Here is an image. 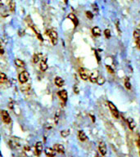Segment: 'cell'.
<instances>
[{
  "mask_svg": "<svg viewBox=\"0 0 140 157\" xmlns=\"http://www.w3.org/2000/svg\"><path fill=\"white\" fill-rule=\"evenodd\" d=\"M47 35L49 36V39H51V42L52 43V45H56L57 43V33L54 30H47Z\"/></svg>",
  "mask_w": 140,
  "mask_h": 157,
  "instance_id": "cell-1",
  "label": "cell"
},
{
  "mask_svg": "<svg viewBox=\"0 0 140 157\" xmlns=\"http://www.w3.org/2000/svg\"><path fill=\"white\" fill-rule=\"evenodd\" d=\"M29 73H28L27 71H23L19 74L18 75V80L19 82H20L21 83H26L28 79H29Z\"/></svg>",
  "mask_w": 140,
  "mask_h": 157,
  "instance_id": "cell-2",
  "label": "cell"
},
{
  "mask_svg": "<svg viewBox=\"0 0 140 157\" xmlns=\"http://www.w3.org/2000/svg\"><path fill=\"white\" fill-rule=\"evenodd\" d=\"M108 106H109V109H110V111L111 112V114H112V116L116 118V119H119V117H120L119 111H118V110H117V108L116 107V106H115L112 102H108Z\"/></svg>",
  "mask_w": 140,
  "mask_h": 157,
  "instance_id": "cell-3",
  "label": "cell"
},
{
  "mask_svg": "<svg viewBox=\"0 0 140 157\" xmlns=\"http://www.w3.org/2000/svg\"><path fill=\"white\" fill-rule=\"evenodd\" d=\"M24 152L26 154V157H38L39 156L36 154L35 150L32 151V149L30 147H24Z\"/></svg>",
  "mask_w": 140,
  "mask_h": 157,
  "instance_id": "cell-4",
  "label": "cell"
},
{
  "mask_svg": "<svg viewBox=\"0 0 140 157\" xmlns=\"http://www.w3.org/2000/svg\"><path fill=\"white\" fill-rule=\"evenodd\" d=\"M1 116H2V119L5 124H9V123H11V121H12V119H11L9 113L6 111H1Z\"/></svg>",
  "mask_w": 140,
  "mask_h": 157,
  "instance_id": "cell-5",
  "label": "cell"
},
{
  "mask_svg": "<svg viewBox=\"0 0 140 157\" xmlns=\"http://www.w3.org/2000/svg\"><path fill=\"white\" fill-rule=\"evenodd\" d=\"M98 150H99V152L102 156H105L106 154H107V146L103 142H101L99 143L98 146Z\"/></svg>",
  "mask_w": 140,
  "mask_h": 157,
  "instance_id": "cell-6",
  "label": "cell"
},
{
  "mask_svg": "<svg viewBox=\"0 0 140 157\" xmlns=\"http://www.w3.org/2000/svg\"><path fill=\"white\" fill-rule=\"evenodd\" d=\"M80 75L83 80H87V79H89V73L87 72L86 70L84 68L80 69Z\"/></svg>",
  "mask_w": 140,
  "mask_h": 157,
  "instance_id": "cell-7",
  "label": "cell"
},
{
  "mask_svg": "<svg viewBox=\"0 0 140 157\" xmlns=\"http://www.w3.org/2000/svg\"><path fill=\"white\" fill-rule=\"evenodd\" d=\"M35 152L37 154L38 156H40V154L42 153V151H43V144H42V142H38L37 143L35 144Z\"/></svg>",
  "mask_w": 140,
  "mask_h": 157,
  "instance_id": "cell-8",
  "label": "cell"
},
{
  "mask_svg": "<svg viewBox=\"0 0 140 157\" xmlns=\"http://www.w3.org/2000/svg\"><path fill=\"white\" fill-rule=\"evenodd\" d=\"M98 72L97 71H93V72H92L90 75H89V79L91 81L92 83H96L97 82V77H98Z\"/></svg>",
  "mask_w": 140,
  "mask_h": 157,
  "instance_id": "cell-9",
  "label": "cell"
},
{
  "mask_svg": "<svg viewBox=\"0 0 140 157\" xmlns=\"http://www.w3.org/2000/svg\"><path fill=\"white\" fill-rule=\"evenodd\" d=\"M40 70L42 71H46L47 70V58H43L40 61Z\"/></svg>",
  "mask_w": 140,
  "mask_h": 157,
  "instance_id": "cell-10",
  "label": "cell"
},
{
  "mask_svg": "<svg viewBox=\"0 0 140 157\" xmlns=\"http://www.w3.org/2000/svg\"><path fill=\"white\" fill-rule=\"evenodd\" d=\"M58 96L60 97V98L63 102H66L67 97H68V95H67V92L66 90H61L58 92Z\"/></svg>",
  "mask_w": 140,
  "mask_h": 157,
  "instance_id": "cell-11",
  "label": "cell"
},
{
  "mask_svg": "<svg viewBox=\"0 0 140 157\" xmlns=\"http://www.w3.org/2000/svg\"><path fill=\"white\" fill-rule=\"evenodd\" d=\"M53 149L55 151L59 153H64L65 152V148L61 144H55L53 147Z\"/></svg>",
  "mask_w": 140,
  "mask_h": 157,
  "instance_id": "cell-12",
  "label": "cell"
},
{
  "mask_svg": "<svg viewBox=\"0 0 140 157\" xmlns=\"http://www.w3.org/2000/svg\"><path fill=\"white\" fill-rule=\"evenodd\" d=\"M31 28H32V30H34V32L35 33V35H36V36L38 37V39H40V41H43V40H44V39H43V37H42V35L40 34V30H38V28L36 27L35 26H34V25H32V26H31Z\"/></svg>",
  "mask_w": 140,
  "mask_h": 157,
  "instance_id": "cell-13",
  "label": "cell"
},
{
  "mask_svg": "<svg viewBox=\"0 0 140 157\" xmlns=\"http://www.w3.org/2000/svg\"><path fill=\"white\" fill-rule=\"evenodd\" d=\"M68 18L69 19H71V21L73 22L74 25H75V26L76 27L78 26V24H79V21H78V19L77 17L75 16L73 13H71V14H69V16H68Z\"/></svg>",
  "mask_w": 140,
  "mask_h": 157,
  "instance_id": "cell-14",
  "label": "cell"
},
{
  "mask_svg": "<svg viewBox=\"0 0 140 157\" xmlns=\"http://www.w3.org/2000/svg\"><path fill=\"white\" fill-rule=\"evenodd\" d=\"M55 152L56 151H54V149H52V148H46L45 150V154L48 157H54L55 156Z\"/></svg>",
  "mask_w": 140,
  "mask_h": 157,
  "instance_id": "cell-15",
  "label": "cell"
},
{
  "mask_svg": "<svg viewBox=\"0 0 140 157\" xmlns=\"http://www.w3.org/2000/svg\"><path fill=\"white\" fill-rule=\"evenodd\" d=\"M78 137H79V139L80 140L81 142H85L87 140V136L85 133L82 130L79 131V133H78Z\"/></svg>",
  "mask_w": 140,
  "mask_h": 157,
  "instance_id": "cell-16",
  "label": "cell"
},
{
  "mask_svg": "<svg viewBox=\"0 0 140 157\" xmlns=\"http://www.w3.org/2000/svg\"><path fill=\"white\" fill-rule=\"evenodd\" d=\"M92 33H93V35L95 36V37H98V36L101 35V33L102 32H101V30L99 27L95 26L92 29Z\"/></svg>",
  "mask_w": 140,
  "mask_h": 157,
  "instance_id": "cell-17",
  "label": "cell"
},
{
  "mask_svg": "<svg viewBox=\"0 0 140 157\" xmlns=\"http://www.w3.org/2000/svg\"><path fill=\"white\" fill-rule=\"evenodd\" d=\"M127 122H128V126H129V128H130V129L133 130L134 128H135V122H134V120L132 119V118H128Z\"/></svg>",
  "mask_w": 140,
  "mask_h": 157,
  "instance_id": "cell-18",
  "label": "cell"
},
{
  "mask_svg": "<svg viewBox=\"0 0 140 157\" xmlns=\"http://www.w3.org/2000/svg\"><path fill=\"white\" fill-rule=\"evenodd\" d=\"M54 82H55V84L58 87H62L64 85V80L61 77H56Z\"/></svg>",
  "mask_w": 140,
  "mask_h": 157,
  "instance_id": "cell-19",
  "label": "cell"
},
{
  "mask_svg": "<svg viewBox=\"0 0 140 157\" xmlns=\"http://www.w3.org/2000/svg\"><path fill=\"white\" fill-rule=\"evenodd\" d=\"M15 64L18 67H25V62L22 60H21V59H16Z\"/></svg>",
  "mask_w": 140,
  "mask_h": 157,
  "instance_id": "cell-20",
  "label": "cell"
},
{
  "mask_svg": "<svg viewBox=\"0 0 140 157\" xmlns=\"http://www.w3.org/2000/svg\"><path fill=\"white\" fill-rule=\"evenodd\" d=\"M96 83L98 85H103L105 83V78H104V77L98 75V77H97V82Z\"/></svg>",
  "mask_w": 140,
  "mask_h": 157,
  "instance_id": "cell-21",
  "label": "cell"
},
{
  "mask_svg": "<svg viewBox=\"0 0 140 157\" xmlns=\"http://www.w3.org/2000/svg\"><path fill=\"white\" fill-rule=\"evenodd\" d=\"M125 88L128 89V90H130V89H131V83H130V79H129V78H125Z\"/></svg>",
  "mask_w": 140,
  "mask_h": 157,
  "instance_id": "cell-22",
  "label": "cell"
},
{
  "mask_svg": "<svg viewBox=\"0 0 140 157\" xmlns=\"http://www.w3.org/2000/svg\"><path fill=\"white\" fill-rule=\"evenodd\" d=\"M61 137H67L70 135V130L69 129L62 130L61 132Z\"/></svg>",
  "mask_w": 140,
  "mask_h": 157,
  "instance_id": "cell-23",
  "label": "cell"
},
{
  "mask_svg": "<svg viewBox=\"0 0 140 157\" xmlns=\"http://www.w3.org/2000/svg\"><path fill=\"white\" fill-rule=\"evenodd\" d=\"M139 30H135L134 31V38L135 40H137V39H139L140 38V33H139Z\"/></svg>",
  "mask_w": 140,
  "mask_h": 157,
  "instance_id": "cell-24",
  "label": "cell"
},
{
  "mask_svg": "<svg viewBox=\"0 0 140 157\" xmlns=\"http://www.w3.org/2000/svg\"><path fill=\"white\" fill-rule=\"evenodd\" d=\"M7 80V75L4 73H0V82L3 83Z\"/></svg>",
  "mask_w": 140,
  "mask_h": 157,
  "instance_id": "cell-25",
  "label": "cell"
},
{
  "mask_svg": "<svg viewBox=\"0 0 140 157\" xmlns=\"http://www.w3.org/2000/svg\"><path fill=\"white\" fill-rule=\"evenodd\" d=\"M104 35H105V37L107 38V39H109L111 37V31H110V30H105V31H104Z\"/></svg>",
  "mask_w": 140,
  "mask_h": 157,
  "instance_id": "cell-26",
  "label": "cell"
},
{
  "mask_svg": "<svg viewBox=\"0 0 140 157\" xmlns=\"http://www.w3.org/2000/svg\"><path fill=\"white\" fill-rule=\"evenodd\" d=\"M40 61V57H39V56L37 54H35L33 57V62L34 63H37L38 61Z\"/></svg>",
  "mask_w": 140,
  "mask_h": 157,
  "instance_id": "cell-27",
  "label": "cell"
},
{
  "mask_svg": "<svg viewBox=\"0 0 140 157\" xmlns=\"http://www.w3.org/2000/svg\"><path fill=\"white\" fill-rule=\"evenodd\" d=\"M86 16L87 17H88L89 19H93V13H92L91 12H86Z\"/></svg>",
  "mask_w": 140,
  "mask_h": 157,
  "instance_id": "cell-28",
  "label": "cell"
},
{
  "mask_svg": "<svg viewBox=\"0 0 140 157\" xmlns=\"http://www.w3.org/2000/svg\"><path fill=\"white\" fill-rule=\"evenodd\" d=\"M106 68H107V71L110 73V74H113L114 73V71H113V69L111 68V67L110 66H106Z\"/></svg>",
  "mask_w": 140,
  "mask_h": 157,
  "instance_id": "cell-29",
  "label": "cell"
},
{
  "mask_svg": "<svg viewBox=\"0 0 140 157\" xmlns=\"http://www.w3.org/2000/svg\"><path fill=\"white\" fill-rule=\"evenodd\" d=\"M10 7H11V11H12V12H13L14 10H15V2H14L13 1H12L10 2Z\"/></svg>",
  "mask_w": 140,
  "mask_h": 157,
  "instance_id": "cell-30",
  "label": "cell"
},
{
  "mask_svg": "<svg viewBox=\"0 0 140 157\" xmlns=\"http://www.w3.org/2000/svg\"><path fill=\"white\" fill-rule=\"evenodd\" d=\"M136 140H137V144H138L139 147H140V135H139V133L137 134V138H136Z\"/></svg>",
  "mask_w": 140,
  "mask_h": 157,
  "instance_id": "cell-31",
  "label": "cell"
},
{
  "mask_svg": "<svg viewBox=\"0 0 140 157\" xmlns=\"http://www.w3.org/2000/svg\"><path fill=\"white\" fill-rule=\"evenodd\" d=\"M135 41H136L137 46H138V47H139V50H140V38H139V39H137V40H135Z\"/></svg>",
  "mask_w": 140,
  "mask_h": 157,
  "instance_id": "cell-32",
  "label": "cell"
},
{
  "mask_svg": "<svg viewBox=\"0 0 140 157\" xmlns=\"http://www.w3.org/2000/svg\"><path fill=\"white\" fill-rule=\"evenodd\" d=\"M0 53H1V54H3L4 53V49H3V47H2V46L1 45V43H0Z\"/></svg>",
  "mask_w": 140,
  "mask_h": 157,
  "instance_id": "cell-33",
  "label": "cell"
},
{
  "mask_svg": "<svg viewBox=\"0 0 140 157\" xmlns=\"http://www.w3.org/2000/svg\"><path fill=\"white\" fill-rule=\"evenodd\" d=\"M96 157H101L100 156H98V155H96Z\"/></svg>",
  "mask_w": 140,
  "mask_h": 157,
  "instance_id": "cell-34",
  "label": "cell"
},
{
  "mask_svg": "<svg viewBox=\"0 0 140 157\" xmlns=\"http://www.w3.org/2000/svg\"><path fill=\"white\" fill-rule=\"evenodd\" d=\"M139 156H140V151H139Z\"/></svg>",
  "mask_w": 140,
  "mask_h": 157,
  "instance_id": "cell-35",
  "label": "cell"
}]
</instances>
